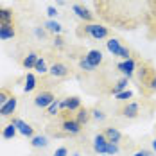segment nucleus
<instances>
[{
	"mask_svg": "<svg viewBox=\"0 0 156 156\" xmlns=\"http://www.w3.org/2000/svg\"><path fill=\"white\" fill-rule=\"evenodd\" d=\"M84 32L86 34H90L94 40H104V38H108V27H102V25H97V23H88L86 27H84Z\"/></svg>",
	"mask_w": 156,
	"mask_h": 156,
	"instance_id": "obj_1",
	"label": "nucleus"
},
{
	"mask_svg": "<svg viewBox=\"0 0 156 156\" xmlns=\"http://www.w3.org/2000/svg\"><path fill=\"white\" fill-rule=\"evenodd\" d=\"M54 94L52 92H40V94L34 97V106H38V108L41 109H47L52 102H54Z\"/></svg>",
	"mask_w": 156,
	"mask_h": 156,
	"instance_id": "obj_2",
	"label": "nucleus"
},
{
	"mask_svg": "<svg viewBox=\"0 0 156 156\" xmlns=\"http://www.w3.org/2000/svg\"><path fill=\"white\" fill-rule=\"evenodd\" d=\"M61 129L66 135H79V133L83 131V126L79 124L76 119H66V120H63Z\"/></svg>",
	"mask_w": 156,
	"mask_h": 156,
	"instance_id": "obj_3",
	"label": "nucleus"
},
{
	"mask_svg": "<svg viewBox=\"0 0 156 156\" xmlns=\"http://www.w3.org/2000/svg\"><path fill=\"white\" fill-rule=\"evenodd\" d=\"M13 124L16 126V129H18V133H20V135L29 136V138L34 136V127H32L31 124H27L25 120H22V119H13Z\"/></svg>",
	"mask_w": 156,
	"mask_h": 156,
	"instance_id": "obj_4",
	"label": "nucleus"
},
{
	"mask_svg": "<svg viewBox=\"0 0 156 156\" xmlns=\"http://www.w3.org/2000/svg\"><path fill=\"white\" fill-rule=\"evenodd\" d=\"M106 145H108V138L104 133H97L94 136V151L97 154H106Z\"/></svg>",
	"mask_w": 156,
	"mask_h": 156,
	"instance_id": "obj_5",
	"label": "nucleus"
},
{
	"mask_svg": "<svg viewBox=\"0 0 156 156\" xmlns=\"http://www.w3.org/2000/svg\"><path fill=\"white\" fill-rule=\"evenodd\" d=\"M117 68L124 74V77L129 79L133 74H135V70H136V63H135V59H133V58H129V59H126V61L119 63V65H117Z\"/></svg>",
	"mask_w": 156,
	"mask_h": 156,
	"instance_id": "obj_6",
	"label": "nucleus"
},
{
	"mask_svg": "<svg viewBox=\"0 0 156 156\" xmlns=\"http://www.w3.org/2000/svg\"><path fill=\"white\" fill-rule=\"evenodd\" d=\"M16 106H18V99H16L15 95H11V97L7 99V102L0 106V115H2V117H11L16 111Z\"/></svg>",
	"mask_w": 156,
	"mask_h": 156,
	"instance_id": "obj_7",
	"label": "nucleus"
},
{
	"mask_svg": "<svg viewBox=\"0 0 156 156\" xmlns=\"http://www.w3.org/2000/svg\"><path fill=\"white\" fill-rule=\"evenodd\" d=\"M68 66L65 65V63H54L52 66H48V74L52 76V77H66L68 76Z\"/></svg>",
	"mask_w": 156,
	"mask_h": 156,
	"instance_id": "obj_8",
	"label": "nucleus"
},
{
	"mask_svg": "<svg viewBox=\"0 0 156 156\" xmlns=\"http://www.w3.org/2000/svg\"><path fill=\"white\" fill-rule=\"evenodd\" d=\"M16 36V29L13 23H0V40H13Z\"/></svg>",
	"mask_w": 156,
	"mask_h": 156,
	"instance_id": "obj_9",
	"label": "nucleus"
},
{
	"mask_svg": "<svg viewBox=\"0 0 156 156\" xmlns=\"http://www.w3.org/2000/svg\"><path fill=\"white\" fill-rule=\"evenodd\" d=\"M72 11H74L81 20H84V22H92V18H94V15H92L84 5H81V4H74V5H72Z\"/></svg>",
	"mask_w": 156,
	"mask_h": 156,
	"instance_id": "obj_10",
	"label": "nucleus"
},
{
	"mask_svg": "<svg viewBox=\"0 0 156 156\" xmlns=\"http://www.w3.org/2000/svg\"><path fill=\"white\" fill-rule=\"evenodd\" d=\"M138 113H140V106L136 102H127L122 108V115L126 119H135V117H138Z\"/></svg>",
	"mask_w": 156,
	"mask_h": 156,
	"instance_id": "obj_11",
	"label": "nucleus"
},
{
	"mask_svg": "<svg viewBox=\"0 0 156 156\" xmlns=\"http://www.w3.org/2000/svg\"><path fill=\"white\" fill-rule=\"evenodd\" d=\"M84 59L90 63L92 66H95V68H97V66L102 63V52H101V50H97V48H94V50H90V52L84 56Z\"/></svg>",
	"mask_w": 156,
	"mask_h": 156,
	"instance_id": "obj_12",
	"label": "nucleus"
},
{
	"mask_svg": "<svg viewBox=\"0 0 156 156\" xmlns=\"http://www.w3.org/2000/svg\"><path fill=\"white\" fill-rule=\"evenodd\" d=\"M36 86H38V79H36V76L34 74H27L25 76V84H23V92L25 94H31V92H34L36 90Z\"/></svg>",
	"mask_w": 156,
	"mask_h": 156,
	"instance_id": "obj_13",
	"label": "nucleus"
},
{
	"mask_svg": "<svg viewBox=\"0 0 156 156\" xmlns=\"http://www.w3.org/2000/svg\"><path fill=\"white\" fill-rule=\"evenodd\" d=\"M104 135H106L108 142H113V144H119V142L122 140V133H120L117 127H108V129L104 131Z\"/></svg>",
	"mask_w": 156,
	"mask_h": 156,
	"instance_id": "obj_14",
	"label": "nucleus"
},
{
	"mask_svg": "<svg viewBox=\"0 0 156 156\" xmlns=\"http://www.w3.org/2000/svg\"><path fill=\"white\" fill-rule=\"evenodd\" d=\"M38 54L36 52H29L25 58H23V61H22V65H23V68L25 70H34V65H36V61H38Z\"/></svg>",
	"mask_w": 156,
	"mask_h": 156,
	"instance_id": "obj_15",
	"label": "nucleus"
},
{
	"mask_svg": "<svg viewBox=\"0 0 156 156\" xmlns=\"http://www.w3.org/2000/svg\"><path fill=\"white\" fill-rule=\"evenodd\" d=\"M16 133H18V129H16V126L11 122V124L4 126V129H2V138H4V140H13L16 136Z\"/></svg>",
	"mask_w": 156,
	"mask_h": 156,
	"instance_id": "obj_16",
	"label": "nucleus"
},
{
	"mask_svg": "<svg viewBox=\"0 0 156 156\" xmlns=\"http://www.w3.org/2000/svg\"><path fill=\"white\" fill-rule=\"evenodd\" d=\"M31 145L34 149H40V147H47L48 145V138L43 135H34L31 138Z\"/></svg>",
	"mask_w": 156,
	"mask_h": 156,
	"instance_id": "obj_17",
	"label": "nucleus"
},
{
	"mask_svg": "<svg viewBox=\"0 0 156 156\" xmlns=\"http://www.w3.org/2000/svg\"><path fill=\"white\" fill-rule=\"evenodd\" d=\"M106 47H108V50L113 54V56H119V54H120V48H122V45H120V41H119L117 38H111V40H108V41H106Z\"/></svg>",
	"mask_w": 156,
	"mask_h": 156,
	"instance_id": "obj_18",
	"label": "nucleus"
},
{
	"mask_svg": "<svg viewBox=\"0 0 156 156\" xmlns=\"http://www.w3.org/2000/svg\"><path fill=\"white\" fill-rule=\"evenodd\" d=\"M90 117H92V111H90V109L81 108V109L77 111V117H76V120H77L81 126H84L88 120H90Z\"/></svg>",
	"mask_w": 156,
	"mask_h": 156,
	"instance_id": "obj_19",
	"label": "nucleus"
},
{
	"mask_svg": "<svg viewBox=\"0 0 156 156\" xmlns=\"http://www.w3.org/2000/svg\"><path fill=\"white\" fill-rule=\"evenodd\" d=\"M66 109L68 111H79L81 109V99L79 97H66Z\"/></svg>",
	"mask_w": 156,
	"mask_h": 156,
	"instance_id": "obj_20",
	"label": "nucleus"
},
{
	"mask_svg": "<svg viewBox=\"0 0 156 156\" xmlns=\"http://www.w3.org/2000/svg\"><path fill=\"white\" fill-rule=\"evenodd\" d=\"M45 27H47V31L52 32V34H61V31H63L61 23H58L56 20H47V22H45Z\"/></svg>",
	"mask_w": 156,
	"mask_h": 156,
	"instance_id": "obj_21",
	"label": "nucleus"
},
{
	"mask_svg": "<svg viewBox=\"0 0 156 156\" xmlns=\"http://www.w3.org/2000/svg\"><path fill=\"white\" fill-rule=\"evenodd\" d=\"M34 70H36L38 74H41V76H45V74H48L47 61H45L43 58H38V61H36V65H34Z\"/></svg>",
	"mask_w": 156,
	"mask_h": 156,
	"instance_id": "obj_22",
	"label": "nucleus"
},
{
	"mask_svg": "<svg viewBox=\"0 0 156 156\" xmlns=\"http://www.w3.org/2000/svg\"><path fill=\"white\" fill-rule=\"evenodd\" d=\"M124 90H127V77H122L117 84H115V88L111 90L113 92V95H117V94H120V92H124Z\"/></svg>",
	"mask_w": 156,
	"mask_h": 156,
	"instance_id": "obj_23",
	"label": "nucleus"
},
{
	"mask_svg": "<svg viewBox=\"0 0 156 156\" xmlns=\"http://www.w3.org/2000/svg\"><path fill=\"white\" fill-rule=\"evenodd\" d=\"M119 153H120V147H119V144L108 142V145H106V154H108V156H113V154H119Z\"/></svg>",
	"mask_w": 156,
	"mask_h": 156,
	"instance_id": "obj_24",
	"label": "nucleus"
},
{
	"mask_svg": "<svg viewBox=\"0 0 156 156\" xmlns=\"http://www.w3.org/2000/svg\"><path fill=\"white\" fill-rule=\"evenodd\" d=\"M58 111H59V101H58V99H54V102L47 108V115L54 117V115H58Z\"/></svg>",
	"mask_w": 156,
	"mask_h": 156,
	"instance_id": "obj_25",
	"label": "nucleus"
},
{
	"mask_svg": "<svg viewBox=\"0 0 156 156\" xmlns=\"http://www.w3.org/2000/svg\"><path fill=\"white\" fill-rule=\"evenodd\" d=\"M131 97H133V92L131 90H124V92L115 95V99L117 101H122V102H127V99H131Z\"/></svg>",
	"mask_w": 156,
	"mask_h": 156,
	"instance_id": "obj_26",
	"label": "nucleus"
},
{
	"mask_svg": "<svg viewBox=\"0 0 156 156\" xmlns=\"http://www.w3.org/2000/svg\"><path fill=\"white\" fill-rule=\"evenodd\" d=\"M79 66H81L83 70H86V72H94V70H95V66H92L86 59H81V61H79Z\"/></svg>",
	"mask_w": 156,
	"mask_h": 156,
	"instance_id": "obj_27",
	"label": "nucleus"
},
{
	"mask_svg": "<svg viewBox=\"0 0 156 156\" xmlns=\"http://www.w3.org/2000/svg\"><path fill=\"white\" fill-rule=\"evenodd\" d=\"M9 97H11V95H9V92H7V90H4V88H2V90H0V106H2V104H5V102H7V99H9Z\"/></svg>",
	"mask_w": 156,
	"mask_h": 156,
	"instance_id": "obj_28",
	"label": "nucleus"
},
{
	"mask_svg": "<svg viewBox=\"0 0 156 156\" xmlns=\"http://www.w3.org/2000/svg\"><path fill=\"white\" fill-rule=\"evenodd\" d=\"M92 117H94L95 120H104V119H106V115H104L101 109H94V111H92Z\"/></svg>",
	"mask_w": 156,
	"mask_h": 156,
	"instance_id": "obj_29",
	"label": "nucleus"
},
{
	"mask_svg": "<svg viewBox=\"0 0 156 156\" xmlns=\"http://www.w3.org/2000/svg\"><path fill=\"white\" fill-rule=\"evenodd\" d=\"M47 15H48L50 20H54V18L58 16V9H56L54 5H48V7H47Z\"/></svg>",
	"mask_w": 156,
	"mask_h": 156,
	"instance_id": "obj_30",
	"label": "nucleus"
},
{
	"mask_svg": "<svg viewBox=\"0 0 156 156\" xmlns=\"http://www.w3.org/2000/svg\"><path fill=\"white\" fill-rule=\"evenodd\" d=\"M129 54H131V52H129V48H127V47H122V48H120V54H119V56H120V58L126 61V59H129V58H131Z\"/></svg>",
	"mask_w": 156,
	"mask_h": 156,
	"instance_id": "obj_31",
	"label": "nucleus"
},
{
	"mask_svg": "<svg viewBox=\"0 0 156 156\" xmlns=\"http://www.w3.org/2000/svg\"><path fill=\"white\" fill-rule=\"evenodd\" d=\"M52 156H68V149H66V147H58L56 153Z\"/></svg>",
	"mask_w": 156,
	"mask_h": 156,
	"instance_id": "obj_32",
	"label": "nucleus"
},
{
	"mask_svg": "<svg viewBox=\"0 0 156 156\" xmlns=\"http://www.w3.org/2000/svg\"><path fill=\"white\" fill-rule=\"evenodd\" d=\"M147 86H149L151 90H156V76H153V77L147 81Z\"/></svg>",
	"mask_w": 156,
	"mask_h": 156,
	"instance_id": "obj_33",
	"label": "nucleus"
},
{
	"mask_svg": "<svg viewBox=\"0 0 156 156\" xmlns=\"http://www.w3.org/2000/svg\"><path fill=\"white\" fill-rule=\"evenodd\" d=\"M63 45H65V43H63V40L59 38V36H56V38H54V47L63 48Z\"/></svg>",
	"mask_w": 156,
	"mask_h": 156,
	"instance_id": "obj_34",
	"label": "nucleus"
},
{
	"mask_svg": "<svg viewBox=\"0 0 156 156\" xmlns=\"http://www.w3.org/2000/svg\"><path fill=\"white\" fill-rule=\"evenodd\" d=\"M36 36H38V38H45V31H43V29H40V27H36Z\"/></svg>",
	"mask_w": 156,
	"mask_h": 156,
	"instance_id": "obj_35",
	"label": "nucleus"
},
{
	"mask_svg": "<svg viewBox=\"0 0 156 156\" xmlns=\"http://www.w3.org/2000/svg\"><path fill=\"white\" fill-rule=\"evenodd\" d=\"M133 156H151V153H149V151H144V149H142V151H136V153H135Z\"/></svg>",
	"mask_w": 156,
	"mask_h": 156,
	"instance_id": "obj_36",
	"label": "nucleus"
},
{
	"mask_svg": "<svg viewBox=\"0 0 156 156\" xmlns=\"http://www.w3.org/2000/svg\"><path fill=\"white\" fill-rule=\"evenodd\" d=\"M153 151H154V153H156V138H154V140H153Z\"/></svg>",
	"mask_w": 156,
	"mask_h": 156,
	"instance_id": "obj_37",
	"label": "nucleus"
},
{
	"mask_svg": "<svg viewBox=\"0 0 156 156\" xmlns=\"http://www.w3.org/2000/svg\"><path fill=\"white\" fill-rule=\"evenodd\" d=\"M72 156H81V154H79V153H74V154H72Z\"/></svg>",
	"mask_w": 156,
	"mask_h": 156,
	"instance_id": "obj_38",
	"label": "nucleus"
},
{
	"mask_svg": "<svg viewBox=\"0 0 156 156\" xmlns=\"http://www.w3.org/2000/svg\"><path fill=\"white\" fill-rule=\"evenodd\" d=\"M2 9H4V7H0V18H2Z\"/></svg>",
	"mask_w": 156,
	"mask_h": 156,
	"instance_id": "obj_39",
	"label": "nucleus"
},
{
	"mask_svg": "<svg viewBox=\"0 0 156 156\" xmlns=\"http://www.w3.org/2000/svg\"><path fill=\"white\" fill-rule=\"evenodd\" d=\"M104 156H108V154H104Z\"/></svg>",
	"mask_w": 156,
	"mask_h": 156,
	"instance_id": "obj_40",
	"label": "nucleus"
}]
</instances>
